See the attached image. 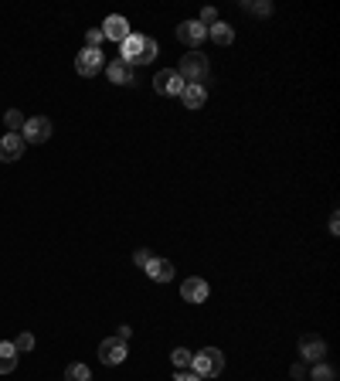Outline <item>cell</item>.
Returning <instances> with one entry per match:
<instances>
[{
	"label": "cell",
	"instance_id": "cell-1",
	"mask_svg": "<svg viewBox=\"0 0 340 381\" xmlns=\"http://www.w3.org/2000/svg\"><path fill=\"white\" fill-rule=\"evenodd\" d=\"M160 55V48H157V41L147 38V35H130V38L119 44V58L136 68V65H150L153 58Z\"/></svg>",
	"mask_w": 340,
	"mask_h": 381
},
{
	"label": "cell",
	"instance_id": "cell-2",
	"mask_svg": "<svg viewBox=\"0 0 340 381\" xmlns=\"http://www.w3.org/2000/svg\"><path fill=\"white\" fill-rule=\"evenodd\" d=\"M177 75L184 78L188 85H205V82L211 78L208 55H201V52H188V55L181 58V68H177Z\"/></svg>",
	"mask_w": 340,
	"mask_h": 381
},
{
	"label": "cell",
	"instance_id": "cell-3",
	"mask_svg": "<svg viewBox=\"0 0 340 381\" xmlns=\"http://www.w3.org/2000/svg\"><path fill=\"white\" fill-rule=\"evenodd\" d=\"M190 368H194L198 378H218L225 371V354L218 347H205V351H198L190 358Z\"/></svg>",
	"mask_w": 340,
	"mask_h": 381
},
{
	"label": "cell",
	"instance_id": "cell-4",
	"mask_svg": "<svg viewBox=\"0 0 340 381\" xmlns=\"http://www.w3.org/2000/svg\"><path fill=\"white\" fill-rule=\"evenodd\" d=\"M106 68V61H102V48H82L75 55V72L82 78H92L99 75Z\"/></svg>",
	"mask_w": 340,
	"mask_h": 381
},
{
	"label": "cell",
	"instance_id": "cell-5",
	"mask_svg": "<svg viewBox=\"0 0 340 381\" xmlns=\"http://www.w3.org/2000/svg\"><path fill=\"white\" fill-rule=\"evenodd\" d=\"M24 143H48V136H51V119L48 116H31V119H24Z\"/></svg>",
	"mask_w": 340,
	"mask_h": 381
},
{
	"label": "cell",
	"instance_id": "cell-6",
	"mask_svg": "<svg viewBox=\"0 0 340 381\" xmlns=\"http://www.w3.org/2000/svg\"><path fill=\"white\" fill-rule=\"evenodd\" d=\"M153 89L160 95H181L184 92V78L177 75V68H160L153 78Z\"/></svg>",
	"mask_w": 340,
	"mask_h": 381
},
{
	"label": "cell",
	"instance_id": "cell-7",
	"mask_svg": "<svg viewBox=\"0 0 340 381\" xmlns=\"http://www.w3.org/2000/svg\"><path fill=\"white\" fill-rule=\"evenodd\" d=\"M24 136L20 133H4L0 136V164H14V160H20L24 157Z\"/></svg>",
	"mask_w": 340,
	"mask_h": 381
},
{
	"label": "cell",
	"instance_id": "cell-8",
	"mask_svg": "<svg viewBox=\"0 0 340 381\" xmlns=\"http://www.w3.org/2000/svg\"><path fill=\"white\" fill-rule=\"evenodd\" d=\"M177 38L184 41L188 48L198 52V44H205V41H208V28H205L201 20H184V24L177 28Z\"/></svg>",
	"mask_w": 340,
	"mask_h": 381
},
{
	"label": "cell",
	"instance_id": "cell-9",
	"mask_svg": "<svg viewBox=\"0 0 340 381\" xmlns=\"http://www.w3.org/2000/svg\"><path fill=\"white\" fill-rule=\"evenodd\" d=\"M211 296V286L201 279V276H190L181 283V300H188V303H205Z\"/></svg>",
	"mask_w": 340,
	"mask_h": 381
},
{
	"label": "cell",
	"instance_id": "cell-10",
	"mask_svg": "<svg viewBox=\"0 0 340 381\" xmlns=\"http://www.w3.org/2000/svg\"><path fill=\"white\" fill-rule=\"evenodd\" d=\"M130 20L123 18V14H113V18H106V24H102V38L106 41H116V44H123V41L130 38Z\"/></svg>",
	"mask_w": 340,
	"mask_h": 381
},
{
	"label": "cell",
	"instance_id": "cell-11",
	"mask_svg": "<svg viewBox=\"0 0 340 381\" xmlns=\"http://www.w3.org/2000/svg\"><path fill=\"white\" fill-rule=\"evenodd\" d=\"M99 361L102 364H123L126 361V341H119V337H106V341L99 344Z\"/></svg>",
	"mask_w": 340,
	"mask_h": 381
},
{
	"label": "cell",
	"instance_id": "cell-12",
	"mask_svg": "<svg viewBox=\"0 0 340 381\" xmlns=\"http://www.w3.org/2000/svg\"><path fill=\"white\" fill-rule=\"evenodd\" d=\"M106 78H109L113 85H133V82H136V78H133V68L123 58H116V61L106 65Z\"/></svg>",
	"mask_w": 340,
	"mask_h": 381
},
{
	"label": "cell",
	"instance_id": "cell-13",
	"mask_svg": "<svg viewBox=\"0 0 340 381\" xmlns=\"http://www.w3.org/2000/svg\"><path fill=\"white\" fill-rule=\"evenodd\" d=\"M147 276H150L153 283H170V279H174V262L153 255L150 262H147Z\"/></svg>",
	"mask_w": 340,
	"mask_h": 381
},
{
	"label": "cell",
	"instance_id": "cell-14",
	"mask_svg": "<svg viewBox=\"0 0 340 381\" xmlns=\"http://www.w3.org/2000/svg\"><path fill=\"white\" fill-rule=\"evenodd\" d=\"M300 354H303V361H323L327 358V344L320 341V337H303L300 341Z\"/></svg>",
	"mask_w": 340,
	"mask_h": 381
},
{
	"label": "cell",
	"instance_id": "cell-15",
	"mask_svg": "<svg viewBox=\"0 0 340 381\" xmlns=\"http://www.w3.org/2000/svg\"><path fill=\"white\" fill-rule=\"evenodd\" d=\"M181 99H184V106H188V109H201V106L208 102V89H205V85H188V82H184V92H181Z\"/></svg>",
	"mask_w": 340,
	"mask_h": 381
},
{
	"label": "cell",
	"instance_id": "cell-16",
	"mask_svg": "<svg viewBox=\"0 0 340 381\" xmlns=\"http://www.w3.org/2000/svg\"><path fill=\"white\" fill-rule=\"evenodd\" d=\"M18 347L11 341H0V375H11L14 368H18Z\"/></svg>",
	"mask_w": 340,
	"mask_h": 381
},
{
	"label": "cell",
	"instance_id": "cell-17",
	"mask_svg": "<svg viewBox=\"0 0 340 381\" xmlns=\"http://www.w3.org/2000/svg\"><path fill=\"white\" fill-rule=\"evenodd\" d=\"M208 38L214 41V44H231V41H235V31H231V24H225V20H214L208 28Z\"/></svg>",
	"mask_w": 340,
	"mask_h": 381
},
{
	"label": "cell",
	"instance_id": "cell-18",
	"mask_svg": "<svg viewBox=\"0 0 340 381\" xmlns=\"http://www.w3.org/2000/svg\"><path fill=\"white\" fill-rule=\"evenodd\" d=\"M65 381H92V371L85 364H68L65 368Z\"/></svg>",
	"mask_w": 340,
	"mask_h": 381
},
{
	"label": "cell",
	"instance_id": "cell-19",
	"mask_svg": "<svg viewBox=\"0 0 340 381\" xmlns=\"http://www.w3.org/2000/svg\"><path fill=\"white\" fill-rule=\"evenodd\" d=\"M310 378H313V381H337V371H334L330 364L317 361V364H313V371H310Z\"/></svg>",
	"mask_w": 340,
	"mask_h": 381
},
{
	"label": "cell",
	"instance_id": "cell-20",
	"mask_svg": "<svg viewBox=\"0 0 340 381\" xmlns=\"http://www.w3.org/2000/svg\"><path fill=\"white\" fill-rule=\"evenodd\" d=\"M4 123H7V133H18V130H24V113L20 109H7Z\"/></svg>",
	"mask_w": 340,
	"mask_h": 381
},
{
	"label": "cell",
	"instance_id": "cell-21",
	"mask_svg": "<svg viewBox=\"0 0 340 381\" xmlns=\"http://www.w3.org/2000/svg\"><path fill=\"white\" fill-rule=\"evenodd\" d=\"M190 358H194V351H188V347H177V351L170 354V361L177 364L181 371H188V368H190Z\"/></svg>",
	"mask_w": 340,
	"mask_h": 381
},
{
	"label": "cell",
	"instance_id": "cell-22",
	"mask_svg": "<svg viewBox=\"0 0 340 381\" xmlns=\"http://www.w3.org/2000/svg\"><path fill=\"white\" fill-rule=\"evenodd\" d=\"M11 344L18 347V354H20V351H31V347H35V334H18Z\"/></svg>",
	"mask_w": 340,
	"mask_h": 381
},
{
	"label": "cell",
	"instance_id": "cell-23",
	"mask_svg": "<svg viewBox=\"0 0 340 381\" xmlns=\"http://www.w3.org/2000/svg\"><path fill=\"white\" fill-rule=\"evenodd\" d=\"M102 28H92V31H89V35H85V48H99V44H102Z\"/></svg>",
	"mask_w": 340,
	"mask_h": 381
},
{
	"label": "cell",
	"instance_id": "cell-24",
	"mask_svg": "<svg viewBox=\"0 0 340 381\" xmlns=\"http://www.w3.org/2000/svg\"><path fill=\"white\" fill-rule=\"evenodd\" d=\"M245 11H252V14L265 18V14H272V4H269V0H262V4H245Z\"/></svg>",
	"mask_w": 340,
	"mask_h": 381
},
{
	"label": "cell",
	"instance_id": "cell-25",
	"mask_svg": "<svg viewBox=\"0 0 340 381\" xmlns=\"http://www.w3.org/2000/svg\"><path fill=\"white\" fill-rule=\"evenodd\" d=\"M201 24H205V28H211V24H214V20H218V11H214V7H205V11H201Z\"/></svg>",
	"mask_w": 340,
	"mask_h": 381
},
{
	"label": "cell",
	"instance_id": "cell-26",
	"mask_svg": "<svg viewBox=\"0 0 340 381\" xmlns=\"http://www.w3.org/2000/svg\"><path fill=\"white\" fill-rule=\"evenodd\" d=\"M150 259H153V255H150V252H147V248H140V252L133 255V262H136V266H140V269H147V262H150Z\"/></svg>",
	"mask_w": 340,
	"mask_h": 381
},
{
	"label": "cell",
	"instance_id": "cell-27",
	"mask_svg": "<svg viewBox=\"0 0 340 381\" xmlns=\"http://www.w3.org/2000/svg\"><path fill=\"white\" fill-rule=\"evenodd\" d=\"M174 381H205V378H198L194 371H177V378Z\"/></svg>",
	"mask_w": 340,
	"mask_h": 381
},
{
	"label": "cell",
	"instance_id": "cell-28",
	"mask_svg": "<svg viewBox=\"0 0 340 381\" xmlns=\"http://www.w3.org/2000/svg\"><path fill=\"white\" fill-rule=\"evenodd\" d=\"M130 334H133V327H130V324H123V327H119V334H116V337H119V341H130Z\"/></svg>",
	"mask_w": 340,
	"mask_h": 381
}]
</instances>
